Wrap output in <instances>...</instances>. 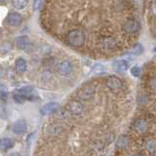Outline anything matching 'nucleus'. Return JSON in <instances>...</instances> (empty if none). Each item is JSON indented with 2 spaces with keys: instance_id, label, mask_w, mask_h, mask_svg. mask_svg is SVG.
Segmentation results:
<instances>
[{
  "instance_id": "2eb2a0df",
  "label": "nucleus",
  "mask_w": 156,
  "mask_h": 156,
  "mask_svg": "<svg viewBox=\"0 0 156 156\" xmlns=\"http://www.w3.org/2000/svg\"><path fill=\"white\" fill-rule=\"evenodd\" d=\"M129 144H130V140L128 139V136H121L118 139V140H117V147L120 149H125L126 147H128Z\"/></svg>"
},
{
  "instance_id": "9b49d317",
  "label": "nucleus",
  "mask_w": 156,
  "mask_h": 156,
  "mask_svg": "<svg viewBox=\"0 0 156 156\" xmlns=\"http://www.w3.org/2000/svg\"><path fill=\"white\" fill-rule=\"evenodd\" d=\"M22 22L23 17L19 13H11L7 17V23L12 27H18L22 23Z\"/></svg>"
},
{
  "instance_id": "0eeeda50",
  "label": "nucleus",
  "mask_w": 156,
  "mask_h": 156,
  "mask_svg": "<svg viewBox=\"0 0 156 156\" xmlns=\"http://www.w3.org/2000/svg\"><path fill=\"white\" fill-rule=\"evenodd\" d=\"M67 109L73 115H80L84 112V105H83L81 102L74 101L68 104Z\"/></svg>"
},
{
  "instance_id": "6e6552de",
  "label": "nucleus",
  "mask_w": 156,
  "mask_h": 156,
  "mask_svg": "<svg viewBox=\"0 0 156 156\" xmlns=\"http://www.w3.org/2000/svg\"><path fill=\"white\" fill-rule=\"evenodd\" d=\"M106 86L111 90H119L123 86V83L117 76L112 75L106 79Z\"/></svg>"
},
{
  "instance_id": "a211bd4d",
  "label": "nucleus",
  "mask_w": 156,
  "mask_h": 156,
  "mask_svg": "<svg viewBox=\"0 0 156 156\" xmlns=\"http://www.w3.org/2000/svg\"><path fill=\"white\" fill-rule=\"evenodd\" d=\"M146 149H147L150 153H154L155 149H156V144H155V140H149L146 141Z\"/></svg>"
},
{
  "instance_id": "dca6fc26",
  "label": "nucleus",
  "mask_w": 156,
  "mask_h": 156,
  "mask_svg": "<svg viewBox=\"0 0 156 156\" xmlns=\"http://www.w3.org/2000/svg\"><path fill=\"white\" fill-rule=\"evenodd\" d=\"M16 69L19 73H23L27 70V62L23 58H18L16 61Z\"/></svg>"
},
{
  "instance_id": "4be33fe9",
  "label": "nucleus",
  "mask_w": 156,
  "mask_h": 156,
  "mask_svg": "<svg viewBox=\"0 0 156 156\" xmlns=\"http://www.w3.org/2000/svg\"><path fill=\"white\" fill-rule=\"evenodd\" d=\"M0 99L1 101H5L7 99V93L5 92H0Z\"/></svg>"
},
{
  "instance_id": "7ed1b4c3",
  "label": "nucleus",
  "mask_w": 156,
  "mask_h": 156,
  "mask_svg": "<svg viewBox=\"0 0 156 156\" xmlns=\"http://www.w3.org/2000/svg\"><path fill=\"white\" fill-rule=\"evenodd\" d=\"M122 28H123V30L127 33H135L140 29V23L136 20L130 19V20H127L124 23Z\"/></svg>"
},
{
  "instance_id": "39448f33",
  "label": "nucleus",
  "mask_w": 156,
  "mask_h": 156,
  "mask_svg": "<svg viewBox=\"0 0 156 156\" xmlns=\"http://www.w3.org/2000/svg\"><path fill=\"white\" fill-rule=\"evenodd\" d=\"M57 71L62 76H66L70 74L72 71V65L68 61H62L57 66Z\"/></svg>"
},
{
  "instance_id": "f8f14e48",
  "label": "nucleus",
  "mask_w": 156,
  "mask_h": 156,
  "mask_svg": "<svg viewBox=\"0 0 156 156\" xmlns=\"http://www.w3.org/2000/svg\"><path fill=\"white\" fill-rule=\"evenodd\" d=\"M30 45V41L27 36H20L16 39V46L20 50H24L27 49Z\"/></svg>"
},
{
  "instance_id": "f257e3e1",
  "label": "nucleus",
  "mask_w": 156,
  "mask_h": 156,
  "mask_svg": "<svg viewBox=\"0 0 156 156\" xmlns=\"http://www.w3.org/2000/svg\"><path fill=\"white\" fill-rule=\"evenodd\" d=\"M67 40L68 43L73 47H81L84 45L86 36L84 32L79 30V29H73V30L68 32Z\"/></svg>"
},
{
  "instance_id": "9d476101",
  "label": "nucleus",
  "mask_w": 156,
  "mask_h": 156,
  "mask_svg": "<svg viewBox=\"0 0 156 156\" xmlns=\"http://www.w3.org/2000/svg\"><path fill=\"white\" fill-rule=\"evenodd\" d=\"M58 102H55V101H52V102H49V104L45 105L42 108L40 109V112L42 115H49L51 113H54L55 111L58 110Z\"/></svg>"
},
{
  "instance_id": "f3484780",
  "label": "nucleus",
  "mask_w": 156,
  "mask_h": 156,
  "mask_svg": "<svg viewBox=\"0 0 156 156\" xmlns=\"http://www.w3.org/2000/svg\"><path fill=\"white\" fill-rule=\"evenodd\" d=\"M12 3L16 9L22 10L27 6L28 3V0H12Z\"/></svg>"
},
{
  "instance_id": "1a4fd4ad",
  "label": "nucleus",
  "mask_w": 156,
  "mask_h": 156,
  "mask_svg": "<svg viewBox=\"0 0 156 156\" xmlns=\"http://www.w3.org/2000/svg\"><path fill=\"white\" fill-rule=\"evenodd\" d=\"M148 128V124L144 119L143 118H139L135 121L134 123V129L138 134H144L146 132Z\"/></svg>"
},
{
  "instance_id": "5701e85b",
  "label": "nucleus",
  "mask_w": 156,
  "mask_h": 156,
  "mask_svg": "<svg viewBox=\"0 0 156 156\" xmlns=\"http://www.w3.org/2000/svg\"><path fill=\"white\" fill-rule=\"evenodd\" d=\"M4 76V69H3V67L0 66V79Z\"/></svg>"
},
{
  "instance_id": "412c9836",
  "label": "nucleus",
  "mask_w": 156,
  "mask_h": 156,
  "mask_svg": "<svg viewBox=\"0 0 156 156\" xmlns=\"http://www.w3.org/2000/svg\"><path fill=\"white\" fill-rule=\"evenodd\" d=\"M41 3H42V0H34L33 1V9L37 11V10L40 9L41 6Z\"/></svg>"
},
{
  "instance_id": "4468645a",
  "label": "nucleus",
  "mask_w": 156,
  "mask_h": 156,
  "mask_svg": "<svg viewBox=\"0 0 156 156\" xmlns=\"http://www.w3.org/2000/svg\"><path fill=\"white\" fill-rule=\"evenodd\" d=\"M15 143L12 139L4 138L0 140V151H7L8 149L12 148Z\"/></svg>"
},
{
  "instance_id": "aec40b11",
  "label": "nucleus",
  "mask_w": 156,
  "mask_h": 156,
  "mask_svg": "<svg viewBox=\"0 0 156 156\" xmlns=\"http://www.w3.org/2000/svg\"><path fill=\"white\" fill-rule=\"evenodd\" d=\"M140 68L139 66H134L133 68H132V70H131V73H132V75L135 76V77H139L140 75Z\"/></svg>"
},
{
  "instance_id": "ddd939ff",
  "label": "nucleus",
  "mask_w": 156,
  "mask_h": 156,
  "mask_svg": "<svg viewBox=\"0 0 156 156\" xmlns=\"http://www.w3.org/2000/svg\"><path fill=\"white\" fill-rule=\"evenodd\" d=\"M129 67V63L127 61L124 60H120V61H116L113 62V69L116 72H125Z\"/></svg>"
},
{
  "instance_id": "20e7f679",
  "label": "nucleus",
  "mask_w": 156,
  "mask_h": 156,
  "mask_svg": "<svg viewBox=\"0 0 156 156\" xmlns=\"http://www.w3.org/2000/svg\"><path fill=\"white\" fill-rule=\"evenodd\" d=\"M101 47L105 51H112L117 47V42L114 38L109 37V36H105L102 37L100 41Z\"/></svg>"
},
{
  "instance_id": "6ab92c4d",
  "label": "nucleus",
  "mask_w": 156,
  "mask_h": 156,
  "mask_svg": "<svg viewBox=\"0 0 156 156\" xmlns=\"http://www.w3.org/2000/svg\"><path fill=\"white\" fill-rule=\"evenodd\" d=\"M141 52H143V46H141L140 44H136L133 49V53L135 55H140Z\"/></svg>"
},
{
  "instance_id": "f03ea898",
  "label": "nucleus",
  "mask_w": 156,
  "mask_h": 156,
  "mask_svg": "<svg viewBox=\"0 0 156 156\" xmlns=\"http://www.w3.org/2000/svg\"><path fill=\"white\" fill-rule=\"evenodd\" d=\"M95 92H96L95 87L90 86V85L84 86V87H82L81 89L78 90V92H77V97L79 98L80 100L89 101V100L92 99L93 97H94Z\"/></svg>"
},
{
  "instance_id": "423d86ee",
  "label": "nucleus",
  "mask_w": 156,
  "mask_h": 156,
  "mask_svg": "<svg viewBox=\"0 0 156 156\" xmlns=\"http://www.w3.org/2000/svg\"><path fill=\"white\" fill-rule=\"evenodd\" d=\"M27 122L23 119H19L15 121L12 125V132L16 135H22L27 132Z\"/></svg>"
},
{
  "instance_id": "b1692460",
  "label": "nucleus",
  "mask_w": 156,
  "mask_h": 156,
  "mask_svg": "<svg viewBox=\"0 0 156 156\" xmlns=\"http://www.w3.org/2000/svg\"><path fill=\"white\" fill-rule=\"evenodd\" d=\"M3 1H5V0H0V2H3Z\"/></svg>"
}]
</instances>
